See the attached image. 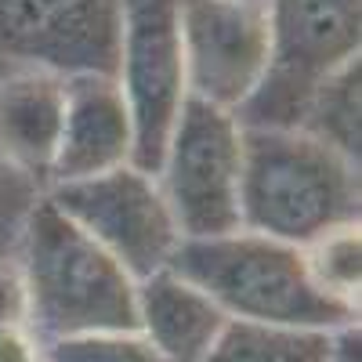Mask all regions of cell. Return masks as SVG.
I'll return each instance as SVG.
<instances>
[{
    "instance_id": "cell-15",
    "label": "cell",
    "mask_w": 362,
    "mask_h": 362,
    "mask_svg": "<svg viewBox=\"0 0 362 362\" xmlns=\"http://www.w3.org/2000/svg\"><path fill=\"white\" fill-rule=\"evenodd\" d=\"M300 254H305V264H308L319 290H326L329 297H337V300H344V305L358 308V283H362L358 225L329 232V235L315 239L312 247H305Z\"/></svg>"
},
{
    "instance_id": "cell-12",
    "label": "cell",
    "mask_w": 362,
    "mask_h": 362,
    "mask_svg": "<svg viewBox=\"0 0 362 362\" xmlns=\"http://www.w3.org/2000/svg\"><path fill=\"white\" fill-rule=\"evenodd\" d=\"M138 334L167 362H203L218 344L228 315L199 286L163 268L134 283Z\"/></svg>"
},
{
    "instance_id": "cell-9",
    "label": "cell",
    "mask_w": 362,
    "mask_h": 362,
    "mask_svg": "<svg viewBox=\"0 0 362 362\" xmlns=\"http://www.w3.org/2000/svg\"><path fill=\"white\" fill-rule=\"evenodd\" d=\"M119 0H0V51L54 76L116 69Z\"/></svg>"
},
{
    "instance_id": "cell-5",
    "label": "cell",
    "mask_w": 362,
    "mask_h": 362,
    "mask_svg": "<svg viewBox=\"0 0 362 362\" xmlns=\"http://www.w3.org/2000/svg\"><path fill=\"white\" fill-rule=\"evenodd\" d=\"M239 119L225 109L189 98L156 170V185L181 239H210L239 228Z\"/></svg>"
},
{
    "instance_id": "cell-19",
    "label": "cell",
    "mask_w": 362,
    "mask_h": 362,
    "mask_svg": "<svg viewBox=\"0 0 362 362\" xmlns=\"http://www.w3.org/2000/svg\"><path fill=\"white\" fill-rule=\"evenodd\" d=\"M329 362H362V351H358V326L351 329H341L337 341H334V358Z\"/></svg>"
},
{
    "instance_id": "cell-8",
    "label": "cell",
    "mask_w": 362,
    "mask_h": 362,
    "mask_svg": "<svg viewBox=\"0 0 362 362\" xmlns=\"http://www.w3.org/2000/svg\"><path fill=\"white\" fill-rule=\"evenodd\" d=\"M189 98L239 112L268 69V15L254 0H177Z\"/></svg>"
},
{
    "instance_id": "cell-20",
    "label": "cell",
    "mask_w": 362,
    "mask_h": 362,
    "mask_svg": "<svg viewBox=\"0 0 362 362\" xmlns=\"http://www.w3.org/2000/svg\"><path fill=\"white\" fill-rule=\"evenodd\" d=\"M254 4H264V0H254Z\"/></svg>"
},
{
    "instance_id": "cell-13",
    "label": "cell",
    "mask_w": 362,
    "mask_h": 362,
    "mask_svg": "<svg viewBox=\"0 0 362 362\" xmlns=\"http://www.w3.org/2000/svg\"><path fill=\"white\" fill-rule=\"evenodd\" d=\"M337 334L228 319L203 362H329Z\"/></svg>"
},
{
    "instance_id": "cell-10",
    "label": "cell",
    "mask_w": 362,
    "mask_h": 362,
    "mask_svg": "<svg viewBox=\"0 0 362 362\" xmlns=\"http://www.w3.org/2000/svg\"><path fill=\"white\" fill-rule=\"evenodd\" d=\"M131 156H134V127L116 80L102 73L66 76V109L51 167V185L131 167Z\"/></svg>"
},
{
    "instance_id": "cell-1",
    "label": "cell",
    "mask_w": 362,
    "mask_h": 362,
    "mask_svg": "<svg viewBox=\"0 0 362 362\" xmlns=\"http://www.w3.org/2000/svg\"><path fill=\"white\" fill-rule=\"evenodd\" d=\"M358 167L297 127H243L239 228L305 250L358 225Z\"/></svg>"
},
{
    "instance_id": "cell-11",
    "label": "cell",
    "mask_w": 362,
    "mask_h": 362,
    "mask_svg": "<svg viewBox=\"0 0 362 362\" xmlns=\"http://www.w3.org/2000/svg\"><path fill=\"white\" fill-rule=\"evenodd\" d=\"M66 109V76L22 66L0 80V163L51 181Z\"/></svg>"
},
{
    "instance_id": "cell-6",
    "label": "cell",
    "mask_w": 362,
    "mask_h": 362,
    "mask_svg": "<svg viewBox=\"0 0 362 362\" xmlns=\"http://www.w3.org/2000/svg\"><path fill=\"white\" fill-rule=\"evenodd\" d=\"M112 80L134 127L131 167L160 170L167 138L189 102L177 37V0H119V40Z\"/></svg>"
},
{
    "instance_id": "cell-4",
    "label": "cell",
    "mask_w": 362,
    "mask_h": 362,
    "mask_svg": "<svg viewBox=\"0 0 362 362\" xmlns=\"http://www.w3.org/2000/svg\"><path fill=\"white\" fill-rule=\"evenodd\" d=\"M268 69L239 127H297L305 105L337 69L358 58L362 0H264Z\"/></svg>"
},
{
    "instance_id": "cell-14",
    "label": "cell",
    "mask_w": 362,
    "mask_h": 362,
    "mask_svg": "<svg viewBox=\"0 0 362 362\" xmlns=\"http://www.w3.org/2000/svg\"><path fill=\"white\" fill-rule=\"evenodd\" d=\"M362 66L358 58L337 69L329 80L319 83L312 102L305 105L297 131H305L308 138L322 141L326 148H334L337 156L358 167L362 156Z\"/></svg>"
},
{
    "instance_id": "cell-3",
    "label": "cell",
    "mask_w": 362,
    "mask_h": 362,
    "mask_svg": "<svg viewBox=\"0 0 362 362\" xmlns=\"http://www.w3.org/2000/svg\"><path fill=\"white\" fill-rule=\"evenodd\" d=\"M22 279L29 334L44 344L83 334H138L134 279L51 199L25 221Z\"/></svg>"
},
{
    "instance_id": "cell-2",
    "label": "cell",
    "mask_w": 362,
    "mask_h": 362,
    "mask_svg": "<svg viewBox=\"0 0 362 362\" xmlns=\"http://www.w3.org/2000/svg\"><path fill=\"white\" fill-rule=\"evenodd\" d=\"M167 268L199 286L228 319L322 334L358 326V308L319 290L297 247L247 228L181 239Z\"/></svg>"
},
{
    "instance_id": "cell-7",
    "label": "cell",
    "mask_w": 362,
    "mask_h": 362,
    "mask_svg": "<svg viewBox=\"0 0 362 362\" xmlns=\"http://www.w3.org/2000/svg\"><path fill=\"white\" fill-rule=\"evenodd\" d=\"M47 199L83 235L95 239L134 283L163 272L181 243L156 177L138 167L51 185Z\"/></svg>"
},
{
    "instance_id": "cell-16",
    "label": "cell",
    "mask_w": 362,
    "mask_h": 362,
    "mask_svg": "<svg viewBox=\"0 0 362 362\" xmlns=\"http://www.w3.org/2000/svg\"><path fill=\"white\" fill-rule=\"evenodd\" d=\"M44 362H167L141 334H83L44 344Z\"/></svg>"
},
{
    "instance_id": "cell-18",
    "label": "cell",
    "mask_w": 362,
    "mask_h": 362,
    "mask_svg": "<svg viewBox=\"0 0 362 362\" xmlns=\"http://www.w3.org/2000/svg\"><path fill=\"white\" fill-rule=\"evenodd\" d=\"M0 362H44V348L29 329H4L0 334Z\"/></svg>"
},
{
    "instance_id": "cell-17",
    "label": "cell",
    "mask_w": 362,
    "mask_h": 362,
    "mask_svg": "<svg viewBox=\"0 0 362 362\" xmlns=\"http://www.w3.org/2000/svg\"><path fill=\"white\" fill-rule=\"evenodd\" d=\"M4 329H29V293L22 268L0 261V334Z\"/></svg>"
}]
</instances>
